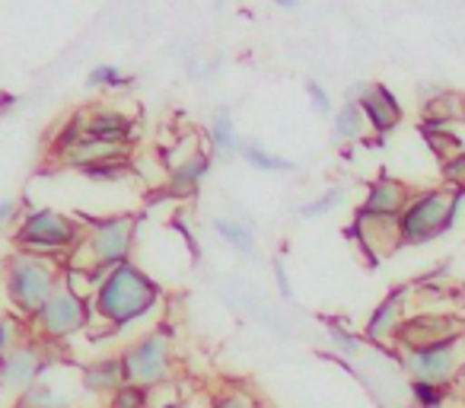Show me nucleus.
I'll return each instance as SVG.
<instances>
[{
    "label": "nucleus",
    "instance_id": "f257e3e1",
    "mask_svg": "<svg viewBox=\"0 0 465 408\" xmlns=\"http://www.w3.org/2000/svg\"><path fill=\"white\" fill-rule=\"evenodd\" d=\"M160 284L134 262L112 268L90 294L93 319L105 325V335H122V332L141 325L160 306Z\"/></svg>",
    "mask_w": 465,
    "mask_h": 408
},
{
    "label": "nucleus",
    "instance_id": "f03ea898",
    "mask_svg": "<svg viewBox=\"0 0 465 408\" xmlns=\"http://www.w3.org/2000/svg\"><path fill=\"white\" fill-rule=\"evenodd\" d=\"M137 221L134 217H96L84 227V240L74 249V268L90 274L93 287L112 272V268L131 262L134 253Z\"/></svg>",
    "mask_w": 465,
    "mask_h": 408
},
{
    "label": "nucleus",
    "instance_id": "7ed1b4c3",
    "mask_svg": "<svg viewBox=\"0 0 465 408\" xmlns=\"http://www.w3.org/2000/svg\"><path fill=\"white\" fill-rule=\"evenodd\" d=\"M0 278H4V294H7V304L14 310V316L26 319V323L64 284V272H61L58 262L20 253V249L14 255H7V262L0 268Z\"/></svg>",
    "mask_w": 465,
    "mask_h": 408
},
{
    "label": "nucleus",
    "instance_id": "20e7f679",
    "mask_svg": "<svg viewBox=\"0 0 465 408\" xmlns=\"http://www.w3.org/2000/svg\"><path fill=\"white\" fill-rule=\"evenodd\" d=\"M84 227L77 217H67L54 208H33L16 224L14 243L20 253L42 255V259H71L84 240Z\"/></svg>",
    "mask_w": 465,
    "mask_h": 408
},
{
    "label": "nucleus",
    "instance_id": "39448f33",
    "mask_svg": "<svg viewBox=\"0 0 465 408\" xmlns=\"http://www.w3.org/2000/svg\"><path fill=\"white\" fill-rule=\"evenodd\" d=\"M90 323H93L90 294L77 291L71 281H64V284L39 306V313L29 319V332H33L35 342L58 344V342H67V338L80 335Z\"/></svg>",
    "mask_w": 465,
    "mask_h": 408
},
{
    "label": "nucleus",
    "instance_id": "423d86ee",
    "mask_svg": "<svg viewBox=\"0 0 465 408\" xmlns=\"http://www.w3.org/2000/svg\"><path fill=\"white\" fill-rule=\"evenodd\" d=\"M118 357H122L124 380L141 389H156L173 380V370H175L173 335H169V329H163V325L141 332L134 342L124 344V351Z\"/></svg>",
    "mask_w": 465,
    "mask_h": 408
},
{
    "label": "nucleus",
    "instance_id": "0eeeda50",
    "mask_svg": "<svg viewBox=\"0 0 465 408\" xmlns=\"http://www.w3.org/2000/svg\"><path fill=\"white\" fill-rule=\"evenodd\" d=\"M450 201L452 192H443V188L411 194V201L399 214V240L405 246H420V243L443 236L446 221H450Z\"/></svg>",
    "mask_w": 465,
    "mask_h": 408
},
{
    "label": "nucleus",
    "instance_id": "6e6552de",
    "mask_svg": "<svg viewBox=\"0 0 465 408\" xmlns=\"http://www.w3.org/2000/svg\"><path fill=\"white\" fill-rule=\"evenodd\" d=\"M48 367H52V357H45V344L35 342V338H26L14 351H7L0 357V405L10 402V408H14L20 395L33 383H39V376Z\"/></svg>",
    "mask_w": 465,
    "mask_h": 408
},
{
    "label": "nucleus",
    "instance_id": "1a4fd4ad",
    "mask_svg": "<svg viewBox=\"0 0 465 408\" xmlns=\"http://www.w3.org/2000/svg\"><path fill=\"white\" fill-rule=\"evenodd\" d=\"M459 342H440V344H427V348H405L399 351V361L405 367L408 380L418 383H437V386H450L452 380L462 370V351Z\"/></svg>",
    "mask_w": 465,
    "mask_h": 408
},
{
    "label": "nucleus",
    "instance_id": "9d476101",
    "mask_svg": "<svg viewBox=\"0 0 465 408\" xmlns=\"http://www.w3.org/2000/svg\"><path fill=\"white\" fill-rule=\"evenodd\" d=\"M462 338V325L450 316H437V313H418V316H408L401 323L395 344L399 351L405 348H427V344H440V342H456Z\"/></svg>",
    "mask_w": 465,
    "mask_h": 408
},
{
    "label": "nucleus",
    "instance_id": "9b49d317",
    "mask_svg": "<svg viewBox=\"0 0 465 408\" xmlns=\"http://www.w3.org/2000/svg\"><path fill=\"white\" fill-rule=\"evenodd\" d=\"M408 201H411V194H408V188L401 185L399 179L380 175V179H373L367 185V194H363L357 214L382 217V221H399V214L405 211Z\"/></svg>",
    "mask_w": 465,
    "mask_h": 408
},
{
    "label": "nucleus",
    "instance_id": "f8f14e48",
    "mask_svg": "<svg viewBox=\"0 0 465 408\" xmlns=\"http://www.w3.org/2000/svg\"><path fill=\"white\" fill-rule=\"evenodd\" d=\"M86 137L131 147V144H134V137H137V122L122 109H112V105H96V109H86Z\"/></svg>",
    "mask_w": 465,
    "mask_h": 408
},
{
    "label": "nucleus",
    "instance_id": "ddd939ff",
    "mask_svg": "<svg viewBox=\"0 0 465 408\" xmlns=\"http://www.w3.org/2000/svg\"><path fill=\"white\" fill-rule=\"evenodd\" d=\"M405 304H408V287L392 291L373 313H370L367 325H363V338L373 344H389L395 342L401 323H405Z\"/></svg>",
    "mask_w": 465,
    "mask_h": 408
},
{
    "label": "nucleus",
    "instance_id": "4468645a",
    "mask_svg": "<svg viewBox=\"0 0 465 408\" xmlns=\"http://www.w3.org/2000/svg\"><path fill=\"white\" fill-rule=\"evenodd\" d=\"M124 383L128 380H124V367L118 354L96 357V361L80 367V389L86 395H93V399H112Z\"/></svg>",
    "mask_w": 465,
    "mask_h": 408
},
{
    "label": "nucleus",
    "instance_id": "2eb2a0df",
    "mask_svg": "<svg viewBox=\"0 0 465 408\" xmlns=\"http://www.w3.org/2000/svg\"><path fill=\"white\" fill-rule=\"evenodd\" d=\"M211 173V154L194 147L192 154L179 156L166 173V194L169 198H188L201 188L204 175Z\"/></svg>",
    "mask_w": 465,
    "mask_h": 408
},
{
    "label": "nucleus",
    "instance_id": "dca6fc26",
    "mask_svg": "<svg viewBox=\"0 0 465 408\" xmlns=\"http://www.w3.org/2000/svg\"><path fill=\"white\" fill-rule=\"evenodd\" d=\"M357 105L363 109L367 115V124L376 131V134H389V131L399 124L401 118V105L395 99V93L382 84H373V86H363V93L357 96Z\"/></svg>",
    "mask_w": 465,
    "mask_h": 408
},
{
    "label": "nucleus",
    "instance_id": "f3484780",
    "mask_svg": "<svg viewBox=\"0 0 465 408\" xmlns=\"http://www.w3.org/2000/svg\"><path fill=\"white\" fill-rule=\"evenodd\" d=\"M128 156H131V147H124V144H105V141L84 137V141L74 144V147L61 156V163H64V166H71V169H80V173H86V169H93V166L128 160Z\"/></svg>",
    "mask_w": 465,
    "mask_h": 408
},
{
    "label": "nucleus",
    "instance_id": "a211bd4d",
    "mask_svg": "<svg viewBox=\"0 0 465 408\" xmlns=\"http://www.w3.org/2000/svg\"><path fill=\"white\" fill-rule=\"evenodd\" d=\"M14 408H77V395L61 386V383H54L52 367H48L45 373L39 376V383H33V386L20 395V402H16Z\"/></svg>",
    "mask_w": 465,
    "mask_h": 408
},
{
    "label": "nucleus",
    "instance_id": "6ab92c4d",
    "mask_svg": "<svg viewBox=\"0 0 465 408\" xmlns=\"http://www.w3.org/2000/svg\"><path fill=\"white\" fill-rule=\"evenodd\" d=\"M207 141H211V150L217 156H223V160H230V156H240L242 154V137L240 131H236V122H232L230 109H217L211 118V128H207Z\"/></svg>",
    "mask_w": 465,
    "mask_h": 408
},
{
    "label": "nucleus",
    "instance_id": "aec40b11",
    "mask_svg": "<svg viewBox=\"0 0 465 408\" xmlns=\"http://www.w3.org/2000/svg\"><path fill=\"white\" fill-rule=\"evenodd\" d=\"M213 230H217V236L232 249V253H240V255L255 253V230L249 227V224L232 221V217H217V221H213Z\"/></svg>",
    "mask_w": 465,
    "mask_h": 408
},
{
    "label": "nucleus",
    "instance_id": "412c9836",
    "mask_svg": "<svg viewBox=\"0 0 465 408\" xmlns=\"http://www.w3.org/2000/svg\"><path fill=\"white\" fill-rule=\"evenodd\" d=\"M240 156L252 169H259V173H297V163L287 160V156H281V154H274V150L262 147V144H255V141L242 144V154Z\"/></svg>",
    "mask_w": 465,
    "mask_h": 408
},
{
    "label": "nucleus",
    "instance_id": "4be33fe9",
    "mask_svg": "<svg viewBox=\"0 0 465 408\" xmlns=\"http://www.w3.org/2000/svg\"><path fill=\"white\" fill-rule=\"evenodd\" d=\"M331 122H335V141H361L363 134H367V115H363V109L357 103H344L341 109H335V115H331Z\"/></svg>",
    "mask_w": 465,
    "mask_h": 408
},
{
    "label": "nucleus",
    "instance_id": "5701e85b",
    "mask_svg": "<svg viewBox=\"0 0 465 408\" xmlns=\"http://www.w3.org/2000/svg\"><path fill=\"white\" fill-rule=\"evenodd\" d=\"M344 198H348V188H344V185H331V188H325V192L319 194V198H312V201H306V204H300L297 214L303 217V221H319V217H329L331 211L341 208Z\"/></svg>",
    "mask_w": 465,
    "mask_h": 408
},
{
    "label": "nucleus",
    "instance_id": "b1692460",
    "mask_svg": "<svg viewBox=\"0 0 465 408\" xmlns=\"http://www.w3.org/2000/svg\"><path fill=\"white\" fill-rule=\"evenodd\" d=\"M86 137V112H74L71 118H67L64 124H61L58 131H54L52 137V156H64L67 150L74 147V144H80Z\"/></svg>",
    "mask_w": 465,
    "mask_h": 408
},
{
    "label": "nucleus",
    "instance_id": "393cba45",
    "mask_svg": "<svg viewBox=\"0 0 465 408\" xmlns=\"http://www.w3.org/2000/svg\"><path fill=\"white\" fill-rule=\"evenodd\" d=\"M86 86H90V90H124V86H131V77H128V71H122L118 65L103 61V65L90 67Z\"/></svg>",
    "mask_w": 465,
    "mask_h": 408
},
{
    "label": "nucleus",
    "instance_id": "a878e982",
    "mask_svg": "<svg viewBox=\"0 0 465 408\" xmlns=\"http://www.w3.org/2000/svg\"><path fill=\"white\" fill-rule=\"evenodd\" d=\"M325 332H329V342L335 344V351L341 357H357L361 354V348H363V335H357V332H351L348 325H341V323H325Z\"/></svg>",
    "mask_w": 465,
    "mask_h": 408
},
{
    "label": "nucleus",
    "instance_id": "bb28decb",
    "mask_svg": "<svg viewBox=\"0 0 465 408\" xmlns=\"http://www.w3.org/2000/svg\"><path fill=\"white\" fill-rule=\"evenodd\" d=\"M408 393H411L414 405L418 408H443L446 402V386H437V383H408Z\"/></svg>",
    "mask_w": 465,
    "mask_h": 408
},
{
    "label": "nucleus",
    "instance_id": "cd10ccee",
    "mask_svg": "<svg viewBox=\"0 0 465 408\" xmlns=\"http://www.w3.org/2000/svg\"><path fill=\"white\" fill-rule=\"evenodd\" d=\"M109 408H150V389H141L134 383H124L109 399Z\"/></svg>",
    "mask_w": 465,
    "mask_h": 408
},
{
    "label": "nucleus",
    "instance_id": "c85d7f7f",
    "mask_svg": "<svg viewBox=\"0 0 465 408\" xmlns=\"http://www.w3.org/2000/svg\"><path fill=\"white\" fill-rule=\"evenodd\" d=\"M306 96H310V105L316 115H325V118L335 115V103H331L329 90H325L319 80H306Z\"/></svg>",
    "mask_w": 465,
    "mask_h": 408
},
{
    "label": "nucleus",
    "instance_id": "c756f323",
    "mask_svg": "<svg viewBox=\"0 0 465 408\" xmlns=\"http://www.w3.org/2000/svg\"><path fill=\"white\" fill-rule=\"evenodd\" d=\"M211 408H262V405L249 393H242V389H223V393L211 402Z\"/></svg>",
    "mask_w": 465,
    "mask_h": 408
},
{
    "label": "nucleus",
    "instance_id": "7c9ffc66",
    "mask_svg": "<svg viewBox=\"0 0 465 408\" xmlns=\"http://www.w3.org/2000/svg\"><path fill=\"white\" fill-rule=\"evenodd\" d=\"M124 173H128V160H118V163H103V166H93L86 169V179L93 182H122Z\"/></svg>",
    "mask_w": 465,
    "mask_h": 408
},
{
    "label": "nucleus",
    "instance_id": "2f4dec72",
    "mask_svg": "<svg viewBox=\"0 0 465 408\" xmlns=\"http://www.w3.org/2000/svg\"><path fill=\"white\" fill-rule=\"evenodd\" d=\"M443 175H446V182H452L456 188H465V154H452L450 160L443 163Z\"/></svg>",
    "mask_w": 465,
    "mask_h": 408
},
{
    "label": "nucleus",
    "instance_id": "473e14b6",
    "mask_svg": "<svg viewBox=\"0 0 465 408\" xmlns=\"http://www.w3.org/2000/svg\"><path fill=\"white\" fill-rule=\"evenodd\" d=\"M272 268H274V281H278V294H281L284 300H293V287H291V281H287V265H284V259H281V255H274Z\"/></svg>",
    "mask_w": 465,
    "mask_h": 408
},
{
    "label": "nucleus",
    "instance_id": "72a5a7b5",
    "mask_svg": "<svg viewBox=\"0 0 465 408\" xmlns=\"http://www.w3.org/2000/svg\"><path fill=\"white\" fill-rule=\"evenodd\" d=\"M16 214H20V201H16V198H4V201H0V230L10 227V224L16 221Z\"/></svg>",
    "mask_w": 465,
    "mask_h": 408
},
{
    "label": "nucleus",
    "instance_id": "f704fd0d",
    "mask_svg": "<svg viewBox=\"0 0 465 408\" xmlns=\"http://www.w3.org/2000/svg\"><path fill=\"white\" fill-rule=\"evenodd\" d=\"M300 4H303V0H274V7L278 10H297Z\"/></svg>",
    "mask_w": 465,
    "mask_h": 408
},
{
    "label": "nucleus",
    "instance_id": "c9c22d12",
    "mask_svg": "<svg viewBox=\"0 0 465 408\" xmlns=\"http://www.w3.org/2000/svg\"><path fill=\"white\" fill-rule=\"evenodd\" d=\"M0 291H4V278H0Z\"/></svg>",
    "mask_w": 465,
    "mask_h": 408
},
{
    "label": "nucleus",
    "instance_id": "e433bc0d",
    "mask_svg": "<svg viewBox=\"0 0 465 408\" xmlns=\"http://www.w3.org/2000/svg\"><path fill=\"white\" fill-rule=\"evenodd\" d=\"M163 408H179V405H163Z\"/></svg>",
    "mask_w": 465,
    "mask_h": 408
}]
</instances>
